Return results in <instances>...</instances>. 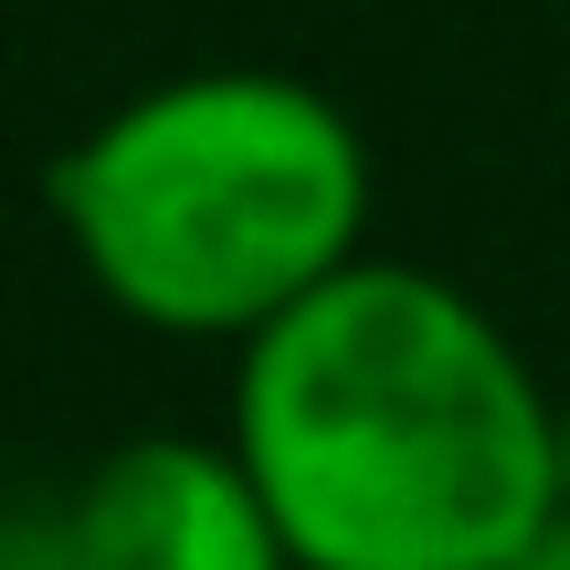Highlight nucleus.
Here are the masks:
<instances>
[{
  "mask_svg": "<svg viewBox=\"0 0 570 570\" xmlns=\"http://www.w3.org/2000/svg\"><path fill=\"white\" fill-rule=\"evenodd\" d=\"M0 570H85L75 497H21V508H0Z\"/></svg>",
  "mask_w": 570,
  "mask_h": 570,
  "instance_id": "obj_4",
  "label": "nucleus"
},
{
  "mask_svg": "<svg viewBox=\"0 0 570 570\" xmlns=\"http://www.w3.org/2000/svg\"><path fill=\"white\" fill-rule=\"evenodd\" d=\"M508 570H570V518H550V529L529 539V550H518Z\"/></svg>",
  "mask_w": 570,
  "mask_h": 570,
  "instance_id": "obj_5",
  "label": "nucleus"
},
{
  "mask_svg": "<svg viewBox=\"0 0 570 570\" xmlns=\"http://www.w3.org/2000/svg\"><path fill=\"white\" fill-rule=\"evenodd\" d=\"M42 212L127 327L244 348L370 254L381 159L285 63H180L42 159Z\"/></svg>",
  "mask_w": 570,
  "mask_h": 570,
  "instance_id": "obj_2",
  "label": "nucleus"
},
{
  "mask_svg": "<svg viewBox=\"0 0 570 570\" xmlns=\"http://www.w3.org/2000/svg\"><path fill=\"white\" fill-rule=\"evenodd\" d=\"M223 433L296 570H508L560 518V391L487 296L402 254L254 327Z\"/></svg>",
  "mask_w": 570,
  "mask_h": 570,
  "instance_id": "obj_1",
  "label": "nucleus"
},
{
  "mask_svg": "<svg viewBox=\"0 0 570 570\" xmlns=\"http://www.w3.org/2000/svg\"><path fill=\"white\" fill-rule=\"evenodd\" d=\"M560 518H570V391H560Z\"/></svg>",
  "mask_w": 570,
  "mask_h": 570,
  "instance_id": "obj_6",
  "label": "nucleus"
},
{
  "mask_svg": "<svg viewBox=\"0 0 570 570\" xmlns=\"http://www.w3.org/2000/svg\"><path fill=\"white\" fill-rule=\"evenodd\" d=\"M63 497L85 570H296V539L233 433H127Z\"/></svg>",
  "mask_w": 570,
  "mask_h": 570,
  "instance_id": "obj_3",
  "label": "nucleus"
}]
</instances>
